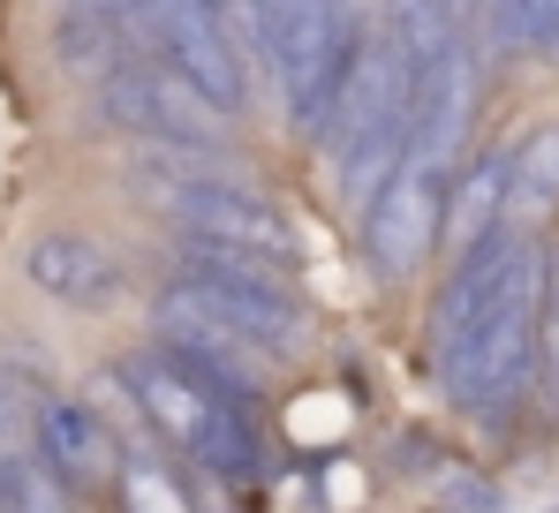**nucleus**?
Returning <instances> with one entry per match:
<instances>
[{
  "mask_svg": "<svg viewBox=\"0 0 559 513\" xmlns=\"http://www.w3.org/2000/svg\"><path fill=\"white\" fill-rule=\"evenodd\" d=\"M136 408L167 445H182L189 461H204L212 476H258V423H250V393L204 378L175 347H152L129 362Z\"/></svg>",
  "mask_w": 559,
  "mask_h": 513,
  "instance_id": "f257e3e1",
  "label": "nucleus"
},
{
  "mask_svg": "<svg viewBox=\"0 0 559 513\" xmlns=\"http://www.w3.org/2000/svg\"><path fill=\"white\" fill-rule=\"evenodd\" d=\"M545 295H552L545 250H537V242H514V264H507V279H499V302H491L484 333H476V347L447 370V385H454L462 408L507 416V408L530 393L537 347H545Z\"/></svg>",
  "mask_w": 559,
  "mask_h": 513,
  "instance_id": "f03ea898",
  "label": "nucleus"
},
{
  "mask_svg": "<svg viewBox=\"0 0 559 513\" xmlns=\"http://www.w3.org/2000/svg\"><path fill=\"white\" fill-rule=\"evenodd\" d=\"M416 106H424V76L401 61L393 38H378L371 53H364V76L348 91L341 121H333V136H341L333 167H341V189H348L356 212H371L378 189L401 174L408 144H416Z\"/></svg>",
  "mask_w": 559,
  "mask_h": 513,
  "instance_id": "7ed1b4c3",
  "label": "nucleus"
},
{
  "mask_svg": "<svg viewBox=\"0 0 559 513\" xmlns=\"http://www.w3.org/2000/svg\"><path fill=\"white\" fill-rule=\"evenodd\" d=\"M121 23H129V38H144V46H152V61H159L175 84L197 91L219 121L250 106L242 61H235V46H227V31H219V15H212L204 0H121Z\"/></svg>",
  "mask_w": 559,
  "mask_h": 513,
  "instance_id": "20e7f679",
  "label": "nucleus"
},
{
  "mask_svg": "<svg viewBox=\"0 0 559 513\" xmlns=\"http://www.w3.org/2000/svg\"><path fill=\"white\" fill-rule=\"evenodd\" d=\"M152 196H159V212L182 227V242H197V250L258 256V264H273V272L295 264V227L280 219L265 196H250V189H235V181H219V174L152 181Z\"/></svg>",
  "mask_w": 559,
  "mask_h": 513,
  "instance_id": "39448f33",
  "label": "nucleus"
},
{
  "mask_svg": "<svg viewBox=\"0 0 559 513\" xmlns=\"http://www.w3.org/2000/svg\"><path fill=\"white\" fill-rule=\"evenodd\" d=\"M182 287H197L235 333L250 347H273V355H287V347L302 341V295L287 287V272H273V264H258V256H227V250H197V242H182Z\"/></svg>",
  "mask_w": 559,
  "mask_h": 513,
  "instance_id": "423d86ee",
  "label": "nucleus"
},
{
  "mask_svg": "<svg viewBox=\"0 0 559 513\" xmlns=\"http://www.w3.org/2000/svg\"><path fill=\"white\" fill-rule=\"evenodd\" d=\"M447 196H454V167H439L431 152L408 144L401 174L378 189V204L364 212V250H371L378 279H401V272L424 264V250L447 235Z\"/></svg>",
  "mask_w": 559,
  "mask_h": 513,
  "instance_id": "0eeeda50",
  "label": "nucleus"
},
{
  "mask_svg": "<svg viewBox=\"0 0 559 513\" xmlns=\"http://www.w3.org/2000/svg\"><path fill=\"white\" fill-rule=\"evenodd\" d=\"M98 114L144 144H167V152H212L219 144V114L197 98L189 84H175L159 61H121L106 84H98Z\"/></svg>",
  "mask_w": 559,
  "mask_h": 513,
  "instance_id": "6e6552de",
  "label": "nucleus"
},
{
  "mask_svg": "<svg viewBox=\"0 0 559 513\" xmlns=\"http://www.w3.org/2000/svg\"><path fill=\"white\" fill-rule=\"evenodd\" d=\"M514 242L522 235H484L476 250H462V264L447 272V287H439V302H431V362L439 370H454L476 333H484V318H491V302H499V279H507V264H514Z\"/></svg>",
  "mask_w": 559,
  "mask_h": 513,
  "instance_id": "1a4fd4ad",
  "label": "nucleus"
},
{
  "mask_svg": "<svg viewBox=\"0 0 559 513\" xmlns=\"http://www.w3.org/2000/svg\"><path fill=\"white\" fill-rule=\"evenodd\" d=\"M364 15H356V0H280V23H273V46H265V61H273L280 91H287V106L310 91V76L333 61V46L356 31Z\"/></svg>",
  "mask_w": 559,
  "mask_h": 513,
  "instance_id": "9d476101",
  "label": "nucleus"
},
{
  "mask_svg": "<svg viewBox=\"0 0 559 513\" xmlns=\"http://www.w3.org/2000/svg\"><path fill=\"white\" fill-rule=\"evenodd\" d=\"M38 468L61 491H92L98 476H114V438L98 430V416L84 401H38Z\"/></svg>",
  "mask_w": 559,
  "mask_h": 513,
  "instance_id": "9b49d317",
  "label": "nucleus"
},
{
  "mask_svg": "<svg viewBox=\"0 0 559 513\" xmlns=\"http://www.w3.org/2000/svg\"><path fill=\"white\" fill-rule=\"evenodd\" d=\"M23 272H31V287H46L53 302H106L114 287H121V264L84 242V235H38L31 250H23Z\"/></svg>",
  "mask_w": 559,
  "mask_h": 513,
  "instance_id": "f8f14e48",
  "label": "nucleus"
},
{
  "mask_svg": "<svg viewBox=\"0 0 559 513\" xmlns=\"http://www.w3.org/2000/svg\"><path fill=\"white\" fill-rule=\"evenodd\" d=\"M468 114H476V53H454L431 84H424V106H416V152H431L439 167L462 159V136H468Z\"/></svg>",
  "mask_w": 559,
  "mask_h": 513,
  "instance_id": "ddd939ff",
  "label": "nucleus"
},
{
  "mask_svg": "<svg viewBox=\"0 0 559 513\" xmlns=\"http://www.w3.org/2000/svg\"><path fill=\"white\" fill-rule=\"evenodd\" d=\"M462 0H385V38L401 46V61L431 84L454 53H462Z\"/></svg>",
  "mask_w": 559,
  "mask_h": 513,
  "instance_id": "4468645a",
  "label": "nucleus"
},
{
  "mask_svg": "<svg viewBox=\"0 0 559 513\" xmlns=\"http://www.w3.org/2000/svg\"><path fill=\"white\" fill-rule=\"evenodd\" d=\"M507 189H514V152H484V159H468V174L454 181V196H447V242H454V250H476L484 235H499V219H507Z\"/></svg>",
  "mask_w": 559,
  "mask_h": 513,
  "instance_id": "2eb2a0df",
  "label": "nucleus"
},
{
  "mask_svg": "<svg viewBox=\"0 0 559 513\" xmlns=\"http://www.w3.org/2000/svg\"><path fill=\"white\" fill-rule=\"evenodd\" d=\"M559 204V129H537L530 144H514V189H507V212L530 227Z\"/></svg>",
  "mask_w": 559,
  "mask_h": 513,
  "instance_id": "dca6fc26",
  "label": "nucleus"
},
{
  "mask_svg": "<svg viewBox=\"0 0 559 513\" xmlns=\"http://www.w3.org/2000/svg\"><path fill=\"white\" fill-rule=\"evenodd\" d=\"M491 23H499V46L514 53H537V61L559 53V0H491Z\"/></svg>",
  "mask_w": 559,
  "mask_h": 513,
  "instance_id": "f3484780",
  "label": "nucleus"
},
{
  "mask_svg": "<svg viewBox=\"0 0 559 513\" xmlns=\"http://www.w3.org/2000/svg\"><path fill=\"white\" fill-rule=\"evenodd\" d=\"M0 513H69V491L38 461H15V468H0Z\"/></svg>",
  "mask_w": 559,
  "mask_h": 513,
  "instance_id": "a211bd4d",
  "label": "nucleus"
},
{
  "mask_svg": "<svg viewBox=\"0 0 559 513\" xmlns=\"http://www.w3.org/2000/svg\"><path fill=\"white\" fill-rule=\"evenodd\" d=\"M38 430V401H31V385L23 378H0V468H15L23 461V438Z\"/></svg>",
  "mask_w": 559,
  "mask_h": 513,
  "instance_id": "6ab92c4d",
  "label": "nucleus"
},
{
  "mask_svg": "<svg viewBox=\"0 0 559 513\" xmlns=\"http://www.w3.org/2000/svg\"><path fill=\"white\" fill-rule=\"evenodd\" d=\"M121 499H129V513H189L182 491H175L152 461H129V468H121Z\"/></svg>",
  "mask_w": 559,
  "mask_h": 513,
  "instance_id": "aec40b11",
  "label": "nucleus"
},
{
  "mask_svg": "<svg viewBox=\"0 0 559 513\" xmlns=\"http://www.w3.org/2000/svg\"><path fill=\"white\" fill-rule=\"evenodd\" d=\"M242 23H250V38H258V53L273 46V23H280V0H227Z\"/></svg>",
  "mask_w": 559,
  "mask_h": 513,
  "instance_id": "412c9836",
  "label": "nucleus"
},
{
  "mask_svg": "<svg viewBox=\"0 0 559 513\" xmlns=\"http://www.w3.org/2000/svg\"><path fill=\"white\" fill-rule=\"evenodd\" d=\"M545 318H559V256H552V295H545Z\"/></svg>",
  "mask_w": 559,
  "mask_h": 513,
  "instance_id": "4be33fe9",
  "label": "nucleus"
},
{
  "mask_svg": "<svg viewBox=\"0 0 559 513\" xmlns=\"http://www.w3.org/2000/svg\"><path fill=\"white\" fill-rule=\"evenodd\" d=\"M204 8H212V15H219V8H227V0H204Z\"/></svg>",
  "mask_w": 559,
  "mask_h": 513,
  "instance_id": "5701e85b",
  "label": "nucleus"
}]
</instances>
